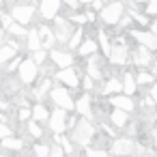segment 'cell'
<instances>
[{"label": "cell", "mask_w": 157, "mask_h": 157, "mask_svg": "<svg viewBox=\"0 0 157 157\" xmlns=\"http://www.w3.org/2000/svg\"><path fill=\"white\" fill-rule=\"evenodd\" d=\"M133 63L138 65V67H146V65H151V52L146 50V48H142V45H138L136 50H133Z\"/></svg>", "instance_id": "cell-15"}, {"label": "cell", "mask_w": 157, "mask_h": 157, "mask_svg": "<svg viewBox=\"0 0 157 157\" xmlns=\"http://www.w3.org/2000/svg\"><path fill=\"white\" fill-rule=\"evenodd\" d=\"M146 15H157V0H151L146 5Z\"/></svg>", "instance_id": "cell-41"}, {"label": "cell", "mask_w": 157, "mask_h": 157, "mask_svg": "<svg viewBox=\"0 0 157 157\" xmlns=\"http://www.w3.org/2000/svg\"><path fill=\"white\" fill-rule=\"evenodd\" d=\"M50 97H52V101H54L56 108H60V110H65V112H73V110H75V103H73V99H71V95H69V88H65V86H54V88L50 90Z\"/></svg>", "instance_id": "cell-3"}, {"label": "cell", "mask_w": 157, "mask_h": 157, "mask_svg": "<svg viewBox=\"0 0 157 157\" xmlns=\"http://www.w3.org/2000/svg\"><path fill=\"white\" fill-rule=\"evenodd\" d=\"M7 33H9L11 37H15V39H24V37L28 35V33H26V28H24V26H20V24H15V22H13V26H11Z\"/></svg>", "instance_id": "cell-30"}, {"label": "cell", "mask_w": 157, "mask_h": 157, "mask_svg": "<svg viewBox=\"0 0 157 157\" xmlns=\"http://www.w3.org/2000/svg\"><path fill=\"white\" fill-rule=\"evenodd\" d=\"M54 39L56 41H60V43H69V39H71V35L75 33V28H73V24L67 20V17H56L54 20Z\"/></svg>", "instance_id": "cell-4"}, {"label": "cell", "mask_w": 157, "mask_h": 157, "mask_svg": "<svg viewBox=\"0 0 157 157\" xmlns=\"http://www.w3.org/2000/svg\"><path fill=\"white\" fill-rule=\"evenodd\" d=\"M95 138V127L90 121H78L75 127H73V133H71V142L78 144V146H88Z\"/></svg>", "instance_id": "cell-1"}, {"label": "cell", "mask_w": 157, "mask_h": 157, "mask_svg": "<svg viewBox=\"0 0 157 157\" xmlns=\"http://www.w3.org/2000/svg\"><path fill=\"white\" fill-rule=\"evenodd\" d=\"M110 105H114L116 110H121V112H133V108H136V103L131 101V97H125V95H114V97H110Z\"/></svg>", "instance_id": "cell-14"}, {"label": "cell", "mask_w": 157, "mask_h": 157, "mask_svg": "<svg viewBox=\"0 0 157 157\" xmlns=\"http://www.w3.org/2000/svg\"><path fill=\"white\" fill-rule=\"evenodd\" d=\"M45 58H48V54H45L43 50H37V52L33 54V58H30V60H33V63L39 67V65H43V60H45Z\"/></svg>", "instance_id": "cell-34"}, {"label": "cell", "mask_w": 157, "mask_h": 157, "mask_svg": "<svg viewBox=\"0 0 157 157\" xmlns=\"http://www.w3.org/2000/svg\"><path fill=\"white\" fill-rule=\"evenodd\" d=\"M121 84H123V93H125V97H131V95L138 90L136 78H133L131 73H123V78H121Z\"/></svg>", "instance_id": "cell-17"}, {"label": "cell", "mask_w": 157, "mask_h": 157, "mask_svg": "<svg viewBox=\"0 0 157 157\" xmlns=\"http://www.w3.org/2000/svg\"><path fill=\"white\" fill-rule=\"evenodd\" d=\"M155 144H157V129H155Z\"/></svg>", "instance_id": "cell-49"}, {"label": "cell", "mask_w": 157, "mask_h": 157, "mask_svg": "<svg viewBox=\"0 0 157 157\" xmlns=\"http://www.w3.org/2000/svg\"><path fill=\"white\" fill-rule=\"evenodd\" d=\"M110 63L112 65H116V67H123V65H127V60H129V48L125 45V43H118V45H112V52H110Z\"/></svg>", "instance_id": "cell-9"}, {"label": "cell", "mask_w": 157, "mask_h": 157, "mask_svg": "<svg viewBox=\"0 0 157 157\" xmlns=\"http://www.w3.org/2000/svg\"><path fill=\"white\" fill-rule=\"evenodd\" d=\"M97 45H101V52H103V56L108 58V56H110V52H112V45H110L108 35H105L103 30H99V33H97Z\"/></svg>", "instance_id": "cell-24"}, {"label": "cell", "mask_w": 157, "mask_h": 157, "mask_svg": "<svg viewBox=\"0 0 157 157\" xmlns=\"http://www.w3.org/2000/svg\"><path fill=\"white\" fill-rule=\"evenodd\" d=\"M151 33L157 37V22H153V26H151Z\"/></svg>", "instance_id": "cell-47"}, {"label": "cell", "mask_w": 157, "mask_h": 157, "mask_svg": "<svg viewBox=\"0 0 157 157\" xmlns=\"http://www.w3.org/2000/svg\"><path fill=\"white\" fill-rule=\"evenodd\" d=\"M48 125L54 131V136H63V131L67 129V112L60 108H54V112L48 118Z\"/></svg>", "instance_id": "cell-6"}, {"label": "cell", "mask_w": 157, "mask_h": 157, "mask_svg": "<svg viewBox=\"0 0 157 157\" xmlns=\"http://www.w3.org/2000/svg\"><path fill=\"white\" fill-rule=\"evenodd\" d=\"M151 75H153V78H155V75H157V63H155V65H153V73H151Z\"/></svg>", "instance_id": "cell-48"}, {"label": "cell", "mask_w": 157, "mask_h": 157, "mask_svg": "<svg viewBox=\"0 0 157 157\" xmlns=\"http://www.w3.org/2000/svg\"><path fill=\"white\" fill-rule=\"evenodd\" d=\"M84 88H86V90H90V88H93V80H90V78H86V80H84Z\"/></svg>", "instance_id": "cell-45"}, {"label": "cell", "mask_w": 157, "mask_h": 157, "mask_svg": "<svg viewBox=\"0 0 157 157\" xmlns=\"http://www.w3.org/2000/svg\"><path fill=\"white\" fill-rule=\"evenodd\" d=\"M26 45H28V50L35 54L37 50H41V39H39V33L37 30H30L28 35H26Z\"/></svg>", "instance_id": "cell-23"}, {"label": "cell", "mask_w": 157, "mask_h": 157, "mask_svg": "<svg viewBox=\"0 0 157 157\" xmlns=\"http://www.w3.org/2000/svg\"><path fill=\"white\" fill-rule=\"evenodd\" d=\"M86 157H110V155H108V151H103V148H95V151H88Z\"/></svg>", "instance_id": "cell-39"}, {"label": "cell", "mask_w": 157, "mask_h": 157, "mask_svg": "<svg viewBox=\"0 0 157 157\" xmlns=\"http://www.w3.org/2000/svg\"><path fill=\"white\" fill-rule=\"evenodd\" d=\"M2 146L9 148V151H22L24 148V140L22 138H5L2 140Z\"/></svg>", "instance_id": "cell-26"}, {"label": "cell", "mask_w": 157, "mask_h": 157, "mask_svg": "<svg viewBox=\"0 0 157 157\" xmlns=\"http://www.w3.org/2000/svg\"><path fill=\"white\" fill-rule=\"evenodd\" d=\"M123 11H125V5L123 2H110L101 9L99 17L105 26H116L121 20H123Z\"/></svg>", "instance_id": "cell-2"}, {"label": "cell", "mask_w": 157, "mask_h": 157, "mask_svg": "<svg viewBox=\"0 0 157 157\" xmlns=\"http://www.w3.org/2000/svg\"><path fill=\"white\" fill-rule=\"evenodd\" d=\"M75 110L88 121V118H93V108H90V97L88 95H84V97H80L78 101H75Z\"/></svg>", "instance_id": "cell-16"}, {"label": "cell", "mask_w": 157, "mask_h": 157, "mask_svg": "<svg viewBox=\"0 0 157 157\" xmlns=\"http://www.w3.org/2000/svg\"><path fill=\"white\" fill-rule=\"evenodd\" d=\"M131 37H133L142 48H146L148 52H151V50H157V37H155L153 33H148V30H131Z\"/></svg>", "instance_id": "cell-10"}, {"label": "cell", "mask_w": 157, "mask_h": 157, "mask_svg": "<svg viewBox=\"0 0 157 157\" xmlns=\"http://www.w3.org/2000/svg\"><path fill=\"white\" fill-rule=\"evenodd\" d=\"M50 58H52V63L58 65L60 69H69V67L73 65V56H71L69 52H63V50H52V52H50Z\"/></svg>", "instance_id": "cell-13"}, {"label": "cell", "mask_w": 157, "mask_h": 157, "mask_svg": "<svg viewBox=\"0 0 157 157\" xmlns=\"http://www.w3.org/2000/svg\"><path fill=\"white\" fill-rule=\"evenodd\" d=\"M97 48H99V45H97L95 39H86V41L78 48V54H80V56H93V54H97Z\"/></svg>", "instance_id": "cell-19"}, {"label": "cell", "mask_w": 157, "mask_h": 157, "mask_svg": "<svg viewBox=\"0 0 157 157\" xmlns=\"http://www.w3.org/2000/svg\"><path fill=\"white\" fill-rule=\"evenodd\" d=\"M82 37H84V30L82 28H75V33L71 35V39H69V50H78L80 45H82Z\"/></svg>", "instance_id": "cell-29"}, {"label": "cell", "mask_w": 157, "mask_h": 157, "mask_svg": "<svg viewBox=\"0 0 157 157\" xmlns=\"http://www.w3.org/2000/svg\"><path fill=\"white\" fill-rule=\"evenodd\" d=\"M30 112H33V121H35V123H37V121H48V118H50V112H48V108H45L43 103H37Z\"/></svg>", "instance_id": "cell-25"}, {"label": "cell", "mask_w": 157, "mask_h": 157, "mask_svg": "<svg viewBox=\"0 0 157 157\" xmlns=\"http://www.w3.org/2000/svg\"><path fill=\"white\" fill-rule=\"evenodd\" d=\"M17 116H20V121H30V118H33V112H30L28 108H20Z\"/></svg>", "instance_id": "cell-37"}, {"label": "cell", "mask_w": 157, "mask_h": 157, "mask_svg": "<svg viewBox=\"0 0 157 157\" xmlns=\"http://www.w3.org/2000/svg\"><path fill=\"white\" fill-rule=\"evenodd\" d=\"M103 7H105V5L101 2V0H95V2H93V9H97V11H101Z\"/></svg>", "instance_id": "cell-44"}, {"label": "cell", "mask_w": 157, "mask_h": 157, "mask_svg": "<svg viewBox=\"0 0 157 157\" xmlns=\"http://www.w3.org/2000/svg\"><path fill=\"white\" fill-rule=\"evenodd\" d=\"M28 131H30L33 138H41V136H43V129H41L35 121H28Z\"/></svg>", "instance_id": "cell-32"}, {"label": "cell", "mask_w": 157, "mask_h": 157, "mask_svg": "<svg viewBox=\"0 0 157 157\" xmlns=\"http://www.w3.org/2000/svg\"><path fill=\"white\" fill-rule=\"evenodd\" d=\"M50 157H65V151L58 144H54V146H50Z\"/></svg>", "instance_id": "cell-38"}, {"label": "cell", "mask_w": 157, "mask_h": 157, "mask_svg": "<svg viewBox=\"0 0 157 157\" xmlns=\"http://www.w3.org/2000/svg\"><path fill=\"white\" fill-rule=\"evenodd\" d=\"M37 33H39L41 45L52 48V43H54V33H52V28H48V26H39V28H37Z\"/></svg>", "instance_id": "cell-18"}, {"label": "cell", "mask_w": 157, "mask_h": 157, "mask_svg": "<svg viewBox=\"0 0 157 157\" xmlns=\"http://www.w3.org/2000/svg\"><path fill=\"white\" fill-rule=\"evenodd\" d=\"M69 22H75V24H86L88 20H86V13H75Z\"/></svg>", "instance_id": "cell-42"}, {"label": "cell", "mask_w": 157, "mask_h": 157, "mask_svg": "<svg viewBox=\"0 0 157 157\" xmlns=\"http://www.w3.org/2000/svg\"><path fill=\"white\" fill-rule=\"evenodd\" d=\"M0 22H2V30H9V28L13 26V17H11V15H7V13H2Z\"/></svg>", "instance_id": "cell-35"}, {"label": "cell", "mask_w": 157, "mask_h": 157, "mask_svg": "<svg viewBox=\"0 0 157 157\" xmlns=\"http://www.w3.org/2000/svg\"><path fill=\"white\" fill-rule=\"evenodd\" d=\"M131 17H133L138 24H142V26H146V24H148V17H146L144 13H136V11H133V13H131Z\"/></svg>", "instance_id": "cell-36"}, {"label": "cell", "mask_w": 157, "mask_h": 157, "mask_svg": "<svg viewBox=\"0 0 157 157\" xmlns=\"http://www.w3.org/2000/svg\"><path fill=\"white\" fill-rule=\"evenodd\" d=\"M13 58H17V50L5 43L2 48H0V65H5V63H9V60H13Z\"/></svg>", "instance_id": "cell-22"}, {"label": "cell", "mask_w": 157, "mask_h": 157, "mask_svg": "<svg viewBox=\"0 0 157 157\" xmlns=\"http://www.w3.org/2000/svg\"><path fill=\"white\" fill-rule=\"evenodd\" d=\"M110 121L114 123V127H127V123H129V114L127 112H121V110H114L112 114H110Z\"/></svg>", "instance_id": "cell-21"}, {"label": "cell", "mask_w": 157, "mask_h": 157, "mask_svg": "<svg viewBox=\"0 0 157 157\" xmlns=\"http://www.w3.org/2000/svg\"><path fill=\"white\" fill-rule=\"evenodd\" d=\"M5 138H11V129H9L5 123H0V142H2Z\"/></svg>", "instance_id": "cell-40"}, {"label": "cell", "mask_w": 157, "mask_h": 157, "mask_svg": "<svg viewBox=\"0 0 157 157\" xmlns=\"http://www.w3.org/2000/svg\"><path fill=\"white\" fill-rule=\"evenodd\" d=\"M121 90H123V84H121V80H116V78H110V80L103 84V88H101L103 95H116V93H121Z\"/></svg>", "instance_id": "cell-20"}, {"label": "cell", "mask_w": 157, "mask_h": 157, "mask_svg": "<svg viewBox=\"0 0 157 157\" xmlns=\"http://www.w3.org/2000/svg\"><path fill=\"white\" fill-rule=\"evenodd\" d=\"M0 17H2V11H0Z\"/></svg>", "instance_id": "cell-50"}, {"label": "cell", "mask_w": 157, "mask_h": 157, "mask_svg": "<svg viewBox=\"0 0 157 157\" xmlns=\"http://www.w3.org/2000/svg\"><path fill=\"white\" fill-rule=\"evenodd\" d=\"M56 80L63 82V84H67V86H71V88H78V86H80V78H78V73H75L73 67L60 69V71L56 73Z\"/></svg>", "instance_id": "cell-12"}, {"label": "cell", "mask_w": 157, "mask_h": 157, "mask_svg": "<svg viewBox=\"0 0 157 157\" xmlns=\"http://www.w3.org/2000/svg\"><path fill=\"white\" fill-rule=\"evenodd\" d=\"M35 157H50V146H45V144H35Z\"/></svg>", "instance_id": "cell-33"}, {"label": "cell", "mask_w": 157, "mask_h": 157, "mask_svg": "<svg viewBox=\"0 0 157 157\" xmlns=\"http://www.w3.org/2000/svg\"><path fill=\"white\" fill-rule=\"evenodd\" d=\"M37 75H39V67L28 58V60H22V65H20V69H17V78H20V82H24V84H33L35 80H37Z\"/></svg>", "instance_id": "cell-7"}, {"label": "cell", "mask_w": 157, "mask_h": 157, "mask_svg": "<svg viewBox=\"0 0 157 157\" xmlns=\"http://www.w3.org/2000/svg\"><path fill=\"white\" fill-rule=\"evenodd\" d=\"M153 80H155V78H153L151 73H146V71H140V73L136 75V84H138V86H142V84H151Z\"/></svg>", "instance_id": "cell-31"}, {"label": "cell", "mask_w": 157, "mask_h": 157, "mask_svg": "<svg viewBox=\"0 0 157 157\" xmlns=\"http://www.w3.org/2000/svg\"><path fill=\"white\" fill-rule=\"evenodd\" d=\"M0 157H5V155H0Z\"/></svg>", "instance_id": "cell-51"}, {"label": "cell", "mask_w": 157, "mask_h": 157, "mask_svg": "<svg viewBox=\"0 0 157 157\" xmlns=\"http://www.w3.org/2000/svg\"><path fill=\"white\" fill-rule=\"evenodd\" d=\"M50 90H52V82H50V80H43V82L33 90V95H35V99H43L45 93H50Z\"/></svg>", "instance_id": "cell-27"}, {"label": "cell", "mask_w": 157, "mask_h": 157, "mask_svg": "<svg viewBox=\"0 0 157 157\" xmlns=\"http://www.w3.org/2000/svg\"><path fill=\"white\" fill-rule=\"evenodd\" d=\"M54 140H56V144L65 151V155H71V153H73V142H71L67 136H56Z\"/></svg>", "instance_id": "cell-28"}, {"label": "cell", "mask_w": 157, "mask_h": 157, "mask_svg": "<svg viewBox=\"0 0 157 157\" xmlns=\"http://www.w3.org/2000/svg\"><path fill=\"white\" fill-rule=\"evenodd\" d=\"M136 148H138V146H136V142H133L131 138H116L110 151H112V155H116V157H129V155H133Z\"/></svg>", "instance_id": "cell-8"}, {"label": "cell", "mask_w": 157, "mask_h": 157, "mask_svg": "<svg viewBox=\"0 0 157 157\" xmlns=\"http://www.w3.org/2000/svg\"><path fill=\"white\" fill-rule=\"evenodd\" d=\"M151 99H153V103L157 105V82H153V86H151Z\"/></svg>", "instance_id": "cell-43"}, {"label": "cell", "mask_w": 157, "mask_h": 157, "mask_svg": "<svg viewBox=\"0 0 157 157\" xmlns=\"http://www.w3.org/2000/svg\"><path fill=\"white\" fill-rule=\"evenodd\" d=\"M33 15H35V5H15L13 13H11L13 22L20 24V26H24V28L33 22Z\"/></svg>", "instance_id": "cell-5"}, {"label": "cell", "mask_w": 157, "mask_h": 157, "mask_svg": "<svg viewBox=\"0 0 157 157\" xmlns=\"http://www.w3.org/2000/svg\"><path fill=\"white\" fill-rule=\"evenodd\" d=\"M2 45H5V30L0 28V48H2Z\"/></svg>", "instance_id": "cell-46"}, {"label": "cell", "mask_w": 157, "mask_h": 157, "mask_svg": "<svg viewBox=\"0 0 157 157\" xmlns=\"http://www.w3.org/2000/svg\"><path fill=\"white\" fill-rule=\"evenodd\" d=\"M58 11H60V2L58 0H43V2L39 5V13L43 20H56L58 17Z\"/></svg>", "instance_id": "cell-11"}]
</instances>
